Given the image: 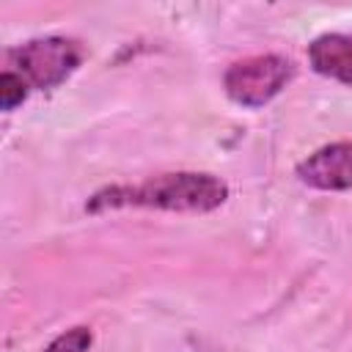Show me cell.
<instances>
[{
	"instance_id": "cell-3",
	"label": "cell",
	"mask_w": 352,
	"mask_h": 352,
	"mask_svg": "<svg viewBox=\"0 0 352 352\" xmlns=\"http://www.w3.org/2000/svg\"><path fill=\"white\" fill-rule=\"evenodd\" d=\"M294 74H297V66L286 55H278V52L250 55L226 69L223 91L234 104L258 110L270 104L294 80Z\"/></svg>"
},
{
	"instance_id": "cell-5",
	"label": "cell",
	"mask_w": 352,
	"mask_h": 352,
	"mask_svg": "<svg viewBox=\"0 0 352 352\" xmlns=\"http://www.w3.org/2000/svg\"><path fill=\"white\" fill-rule=\"evenodd\" d=\"M308 63L319 77L352 88V33H322L308 44Z\"/></svg>"
},
{
	"instance_id": "cell-1",
	"label": "cell",
	"mask_w": 352,
	"mask_h": 352,
	"mask_svg": "<svg viewBox=\"0 0 352 352\" xmlns=\"http://www.w3.org/2000/svg\"><path fill=\"white\" fill-rule=\"evenodd\" d=\"M228 201V184L206 170H173L148 176L140 184H107L88 195L85 214L118 209H157L182 214H206Z\"/></svg>"
},
{
	"instance_id": "cell-2",
	"label": "cell",
	"mask_w": 352,
	"mask_h": 352,
	"mask_svg": "<svg viewBox=\"0 0 352 352\" xmlns=\"http://www.w3.org/2000/svg\"><path fill=\"white\" fill-rule=\"evenodd\" d=\"M85 60V47L66 36H41L6 52V69L16 72L30 91H52L63 85Z\"/></svg>"
},
{
	"instance_id": "cell-4",
	"label": "cell",
	"mask_w": 352,
	"mask_h": 352,
	"mask_svg": "<svg viewBox=\"0 0 352 352\" xmlns=\"http://www.w3.org/2000/svg\"><path fill=\"white\" fill-rule=\"evenodd\" d=\"M294 176L300 184L319 192L352 190V140H336L297 162Z\"/></svg>"
},
{
	"instance_id": "cell-6",
	"label": "cell",
	"mask_w": 352,
	"mask_h": 352,
	"mask_svg": "<svg viewBox=\"0 0 352 352\" xmlns=\"http://www.w3.org/2000/svg\"><path fill=\"white\" fill-rule=\"evenodd\" d=\"M94 344V333L85 324H74L63 333H58L41 352H91Z\"/></svg>"
},
{
	"instance_id": "cell-7",
	"label": "cell",
	"mask_w": 352,
	"mask_h": 352,
	"mask_svg": "<svg viewBox=\"0 0 352 352\" xmlns=\"http://www.w3.org/2000/svg\"><path fill=\"white\" fill-rule=\"evenodd\" d=\"M28 96H30L28 82L16 72L3 69V74H0V107H3V113L16 110Z\"/></svg>"
}]
</instances>
